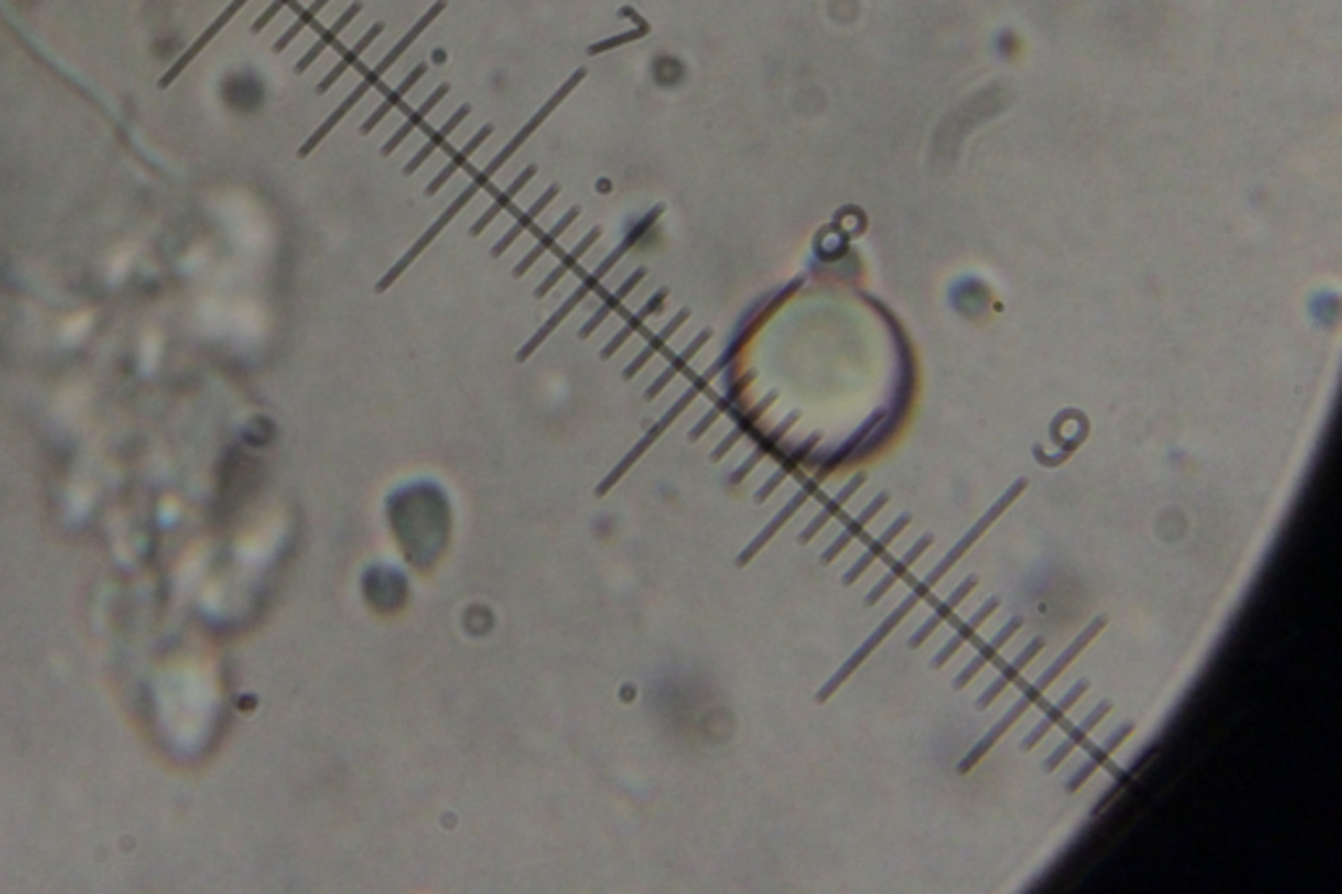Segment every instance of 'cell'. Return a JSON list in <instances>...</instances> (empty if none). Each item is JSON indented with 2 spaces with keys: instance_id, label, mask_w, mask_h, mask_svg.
Listing matches in <instances>:
<instances>
[{
  "instance_id": "6da1fadb",
  "label": "cell",
  "mask_w": 1342,
  "mask_h": 894,
  "mask_svg": "<svg viewBox=\"0 0 1342 894\" xmlns=\"http://www.w3.org/2000/svg\"><path fill=\"white\" fill-rule=\"evenodd\" d=\"M488 181H491V179H488V176H485V174H480V176H478V179H475V181H472V184H467V187H464V189H462V195H459V197H457V200L451 202L449 208L443 210V213H441V218H438V221H436V223H433V226H430V229H428V231H425V234H422V236H420V239H417V242H415V247H412V250H409V252H407V255H404V257H402V260H399V263H396V265H394V268H391V271H388V273H386V278H383L381 284H378V292H383V289H386V286H391V284H394L396 278L402 276V273H404V271H407L409 265L415 263L417 257H420V255H422V252L428 250V244H433V239H436V236H438V234H441V231H443V229H446V226H449V223H451V221H454V218H457V213H459V210H464V208H467V202H470V200H472V197L478 195L480 189H483V187H485V184H488Z\"/></svg>"
},
{
  "instance_id": "7a4b0ae2",
  "label": "cell",
  "mask_w": 1342,
  "mask_h": 894,
  "mask_svg": "<svg viewBox=\"0 0 1342 894\" xmlns=\"http://www.w3.org/2000/svg\"><path fill=\"white\" fill-rule=\"evenodd\" d=\"M585 74H588V71H585V69H577V71H575V74H572V77H569V79H567V82L561 84V87H559V92H556L554 98H548V103H546V105H543V108H540V111H538V113H535V116H533V118H530V121H527V124H525V126H522V129H519V132H517V134H514V137H512V139H509V142H506V145H504V147H501V153H499V155H496V158H493V160H491V163H488V166H485V168H483V171H480V174H485V176H488V179H493V174H499L501 168H504V166H506V160L512 158V155H514V153H517L519 147L525 145L527 139L533 137V132H535V129H538V126H540V124H543V121H546V118H548V116H551V113H554V111H556V108H559V105H561V100L567 98L569 92L575 90L577 84H580V82H582V79H585Z\"/></svg>"
},
{
  "instance_id": "3957f363",
  "label": "cell",
  "mask_w": 1342,
  "mask_h": 894,
  "mask_svg": "<svg viewBox=\"0 0 1342 894\" xmlns=\"http://www.w3.org/2000/svg\"><path fill=\"white\" fill-rule=\"evenodd\" d=\"M627 247H630V244H624V247H619V250H614V252H611V255H609V257H606V260H603V263H601V265H598V268H595V271H593V273H590V276H588V281H585V284H582V286H580V289H577V292H575V294H572V297H569V299H567V302H564V305H561V310H559V312H556L554 318L548 320L546 326H543V328H540V331H538V336H533V341H530V344H527V347H525V349H522V354H519V360H525L527 354L533 352V349H535V347H538L540 341L546 339L548 333H551V331H554V328H556V326H559L561 320L567 318L569 312H572V307H575V305H577V302H580V299H582V297H585V294H588V292H590V289H593V286H595V284H601V278H603V276H606V273H609V271H611V268H614V265H616V263H619V257H622V252H624V250H627Z\"/></svg>"
},
{
  "instance_id": "277c9868",
  "label": "cell",
  "mask_w": 1342,
  "mask_h": 894,
  "mask_svg": "<svg viewBox=\"0 0 1342 894\" xmlns=\"http://www.w3.org/2000/svg\"><path fill=\"white\" fill-rule=\"evenodd\" d=\"M247 3H250V0H231V6H229V8H226V11H223V14H221V16H218V19H215V21H213V24H210V27H208V29H205V32H202V35H200V37H197V40H194V45H192V48H189V50H187V53H184V56H181V58H179V61L173 63V66H171V71H166V77L160 79V87H168V84H173V82H176V79H179V74H181V71L187 69L189 63H192V61H194V58L200 56L202 50L208 48L210 42H213V40H215V35H218V32H221V29H223V27H226V24H229V21H231V19H234V16H236V14H239V11H242V8H244V6H247Z\"/></svg>"
},
{
  "instance_id": "5b68a950",
  "label": "cell",
  "mask_w": 1342,
  "mask_h": 894,
  "mask_svg": "<svg viewBox=\"0 0 1342 894\" xmlns=\"http://www.w3.org/2000/svg\"><path fill=\"white\" fill-rule=\"evenodd\" d=\"M360 11H362V3H352V6L346 8L344 14H341V16H339V19L333 21L331 27H328V29H326V32H323V35H320V37H318V42H315V45H312V48H310V50H307L305 56L299 58V63H297V71H299V74H302V71H307V69H310L312 63L318 61V58H320V56H323V53H326V50H328V48H331L333 42L339 40V35H341V32H344V29H346V27H349V24H352V21H354V16L360 14Z\"/></svg>"
},
{
  "instance_id": "8992f818",
  "label": "cell",
  "mask_w": 1342,
  "mask_h": 894,
  "mask_svg": "<svg viewBox=\"0 0 1342 894\" xmlns=\"http://www.w3.org/2000/svg\"><path fill=\"white\" fill-rule=\"evenodd\" d=\"M381 32H383V24H381V21H378V24H373V27L367 29V35H362V37H360V40L354 42V48H352V50H349V53H346V56H341V58H339V63H336V66H333V69H331V71H328V77H326V79H323V82H320V84H318V92H326V90H331L333 84L339 82V79H341V77H344L346 71L352 69L354 63L360 61V56H362V53H365V50H367V48H370V45H373V42H375V40H378V35H381Z\"/></svg>"
},
{
  "instance_id": "52a82bcc",
  "label": "cell",
  "mask_w": 1342,
  "mask_h": 894,
  "mask_svg": "<svg viewBox=\"0 0 1342 894\" xmlns=\"http://www.w3.org/2000/svg\"><path fill=\"white\" fill-rule=\"evenodd\" d=\"M446 95H449V84H441V87H438V90L433 92V95H430V98L425 100V103H422L420 108H417V111L412 113V116H409L402 126H399V129H396L394 137L388 139L386 145H383V155H391V153H394V150H396V147H402V145H404V139H407L409 134L415 132L417 126H420L422 121H425V118L430 116V111H433V108H436V105L441 103L443 98H446Z\"/></svg>"
},
{
  "instance_id": "ba28073f",
  "label": "cell",
  "mask_w": 1342,
  "mask_h": 894,
  "mask_svg": "<svg viewBox=\"0 0 1342 894\" xmlns=\"http://www.w3.org/2000/svg\"><path fill=\"white\" fill-rule=\"evenodd\" d=\"M425 71H428V66H425V63H420V66H415V69H412V74H409V77L404 79V82L399 84V87H396V90L391 92V95H388V98L383 100V103L378 105V108H375L373 113H370V118H367L365 124H362V134H370V132H373L375 126L381 124L383 118H386L388 113L394 111L396 105H399L404 98H407V92L412 90V87H415V84L420 82L422 77H425Z\"/></svg>"
},
{
  "instance_id": "9c48e42d",
  "label": "cell",
  "mask_w": 1342,
  "mask_h": 894,
  "mask_svg": "<svg viewBox=\"0 0 1342 894\" xmlns=\"http://www.w3.org/2000/svg\"><path fill=\"white\" fill-rule=\"evenodd\" d=\"M556 195H559V187H556V184H554V187H548L546 192H543V195H540L538 200H535L533 205H530V208L525 210V215H522V218H519V221L514 223L512 229L506 231L504 239H501V242L496 244V247H493V257H501V255H504V252L509 250V247H512L514 242H517L519 234H522V231H525L527 226H530V223H533L535 218H538V215L543 213V210H546L548 205H551V202L556 200Z\"/></svg>"
},
{
  "instance_id": "30bf717a",
  "label": "cell",
  "mask_w": 1342,
  "mask_h": 894,
  "mask_svg": "<svg viewBox=\"0 0 1342 894\" xmlns=\"http://www.w3.org/2000/svg\"><path fill=\"white\" fill-rule=\"evenodd\" d=\"M577 215H580V210H577V208L567 210V213L561 215V221H556L554 226H551V229H548L546 234H543V239H540V242L535 244L533 250L527 252L525 260H522V263H519L517 268H514V276H517V278H519V276H525V273L530 271V268H533L535 263H538L540 255H543V252H546V250H551V247H554L556 239H559V236L564 234V231H567L569 226H572V223L577 221Z\"/></svg>"
},
{
  "instance_id": "8fae6325",
  "label": "cell",
  "mask_w": 1342,
  "mask_h": 894,
  "mask_svg": "<svg viewBox=\"0 0 1342 894\" xmlns=\"http://www.w3.org/2000/svg\"><path fill=\"white\" fill-rule=\"evenodd\" d=\"M467 116H470V105H462V108H459V111L454 113V116H451L449 121H446V124H443L441 129H438V132L433 134V137H430L428 142H425V145L420 147V150H417L415 158L409 160L407 166H404V174H407V176H409V174H415L417 168H420L422 163H425V160L430 158V155L436 153L438 145H441V142H446V139L451 137V132H454V129H457V126L462 124V121H464V118H467Z\"/></svg>"
},
{
  "instance_id": "7c38bea8",
  "label": "cell",
  "mask_w": 1342,
  "mask_h": 894,
  "mask_svg": "<svg viewBox=\"0 0 1342 894\" xmlns=\"http://www.w3.org/2000/svg\"><path fill=\"white\" fill-rule=\"evenodd\" d=\"M535 174H538V168H535V166H527V168H525V171H522V174H519V176H517V179H514V181H512V184H509V187H506V189H504V192H501V197H499V200L493 202L491 208L485 210V213H483V215H480L478 221H475V226H472V236H480V234H483V231H485V229H488V223H491V221H493V218H496V215H499V213H501V210H504V208H506V205H509V202H512V200H514V197H517V195H519V192H522V189H525V187H527V181L533 179V176H535Z\"/></svg>"
},
{
  "instance_id": "4fadbf2b",
  "label": "cell",
  "mask_w": 1342,
  "mask_h": 894,
  "mask_svg": "<svg viewBox=\"0 0 1342 894\" xmlns=\"http://www.w3.org/2000/svg\"><path fill=\"white\" fill-rule=\"evenodd\" d=\"M491 134H493V126H483V129H480V132H478V134H475V137H472V139H470V142H467V145H464V147H462V150H459V153H457V158H451V160H449V163H446V166H443V168H441V174H438V176H436V179L430 181V184H428V189H425V192H428V195H436L438 189H443V184H446V181H449V179H451V176L457 174L459 168H462V166H464V163H467V160H470V158H472V153H475V150H478V147H480V145H483L485 139L491 137Z\"/></svg>"
},
{
  "instance_id": "5bb4252c",
  "label": "cell",
  "mask_w": 1342,
  "mask_h": 894,
  "mask_svg": "<svg viewBox=\"0 0 1342 894\" xmlns=\"http://www.w3.org/2000/svg\"><path fill=\"white\" fill-rule=\"evenodd\" d=\"M598 236H601V231H598V229L588 231V236H585V239H582L580 244H575V247H572V250H569V255L564 257V260H561L559 265H556V271H551V276H548L546 281H543V284H540L538 297H543V294H548V292H551V289H554L556 284H559L561 276H564V273H567L569 268H572V265H575L577 260H580V257L590 250V247H593L595 242H598Z\"/></svg>"
},
{
  "instance_id": "9a60e30c",
  "label": "cell",
  "mask_w": 1342,
  "mask_h": 894,
  "mask_svg": "<svg viewBox=\"0 0 1342 894\" xmlns=\"http://www.w3.org/2000/svg\"><path fill=\"white\" fill-rule=\"evenodd\" d=\"M619 14L627 16V19H635V21H637V27L632 29V32H624V35H619V37H609V40L595 42V45H590V50H588L590 56H598V53H606V50L616 48V45H627V42H632V40H640V37H645V35H648V32H651V24H648V21H645L640 14H635V8H622V11H619Z\"/></svg>"
},
{
  "instance_id": "2e32d148",
  "label": "cell",
  "mask_w": 1342,
  "mask_h": 894,
  "mask_svg": "<svg viewBox=\"0 0 1342 894\" xmlns=\"http://www.w3.org/2000/svg\"><path fill=\"white\" fill-rule=\"evenodd\" d=\"M328 3H331V0H312L310 6H307L305 11H302V14L297 16V21H294V24H291V27L286 29L284 35L278 37V42H276V45H273V50H276V53H281V50L289 48L291 42L297 40V37L302 35V32H305L307 27H310L312 21H315V16H318L320 11H323V8L328 6Z\"/></svg>"
},
{
  "instance_id": "e0dca14e",
  "label": "cell",
  "mask_w": 1342,
  "mask_h": 894,
  "mask_svg": "<svg viewBox=\"0 0 1342 894\" xmlns=\"http://www.w3.org/2000/svg\"><path fill=\"white\" fill-rule=\"evenodd\" d=\"M640 281H643V271H637V273H632V276H630V278H627V281H624V284H622V286H619V289H616V292H614V297H611V299H609V302H606V305H603V307H601V310H598V315H595V318H593V320H590L588 326L582 328V336H588V333H590V331H593V328H595V326H598V323H601V320H603V318H606V315H609V312H611V310H614V307H616V305H619V302H622V297H627V294H630V292H632V289H635V286H637V284H640Z\"/></svg>"
},
{
  "instance_id": "ac0fdd59",
  "label": "cell",
  "mask_w": 1342,
  "mask_h": 894,
  "mask_svg": "<svg viewBox=\"0 0 1342 894\" xmlns=\"http://www.w3.org/2000/svg\"><path fill=\"white\" fill-rule=\"evenodd\" d=\"M685 318H687V312H682V315H677V318L671 320L669 326H666V328H664V331H661V336H658V339H656V341H653L651 347L645 349V352H643V354H640V357H637V360H635V362H632L630 368H627V378H630V375H635V370H637V368H643V365H645V360H648V357H651V354H653V352H656V349H658V347H661V344H664V339H666V336H671V333H674V331H677V328H679V326H682V320H685Z\"/></svg>"
},
{
  "instance_id": "d6986e66",
  "label": "cell",
  "mask_w": 1342,
  "mask_h": 894,
  "mask_svg": "<svg viewBox=\"0 0 1342 894\" xmlns=\"http://www.w3.org/2000/svg\"><path fill=\"white\" fill-rule=\"evenodd\" d=\"M664 297H666V292L656 294V297H653V299H651V302H648V305H645V310H643V312H640V315H637V318H635V320H632L630 326L624 328V331H622V333H619V336H616V339H614V341H611L609 347L603 349V357H609V354H611V352H614V349H616V347H619V344H624V339H627V336H630V333H632V331H635V328H637V323H640V320H643V318H645V315H648V312H653V310H656V307H661V305H664Z\"/></svg>"
},
{
  "instance_id": "ffe728a7",
  "label": "cell",
  "mask_w": 1342,
  "mask_h": 894,
  "mask_svg": "<svg viewBox=\"0 0 1342 894\" xmlns=\"http://www.w3.org/2000/svg\"><path fill=\"white\" fill-rule=\"evenodd\" d=\"M289 3H291V0H273V3H270V6L265 8L263 14H260V19H257L255 24H252V32H263V29L270 24V21L276 19V16L281 14V11H284L286 6H289Z\"/></svg>"
}]
</instances>
